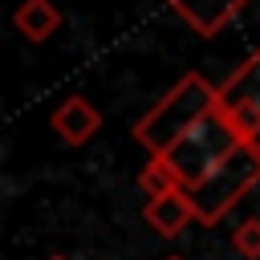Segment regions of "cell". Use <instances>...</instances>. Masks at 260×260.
<instances>
[{
	"label": "cell",
	"mask_w": 260,
	"mask_h": 260,
	"mask_svg": "<svg viewBox=\"0 0 260 260\" xmlns=\"http://www.w3.org/2000/svg\"><path fill=\"white\" fill-rule=\"evenodd\" d=\"M134 138L150 150V158H162L187 191L240 146L236 126L219 110V85H211L203 73H183L138 118Z\"/></svg>",
	"instance_id": "1"
},
{
	"label": "cell",
	"mask_w": 260,
	"mask_h": 260,
	"mask_svg": "<svg viewBox=\"0 0 260 260\" xmlns=\"http://www.w3.org/2000/svg\"><path fill=\"white\" fill-rule=\"evenodd\" d=\"M260 183V150L256 146H248V142H240L203 183H195L191 187V203H195V219L203 223V228H211V223H219L252 187Z\"/></svg>",
	"instance_id": "2"
},
{
	"label": "cell",
	"mask_w": 260,
	"mask_h": 260,
	"mask_svg": "<svg viewBox=\"0 0 260 260\" xmlns=\"http://www.w3.org/2000/svg\"><path fill=\"white\" fill-rule=\"evenodd\" d=\"M219 110L236 126L240 142L260 150V53H252L223 85H219Z\"/></svg>",
	"instance_id": "3"
},
{
	"label": "cell",
	"mask_w": 260,
	"mask_h": 260,
	"mask_svg": "<svg viewBox=\"0 0 260 260\" xmlns=\"http://www.w3.org/2000/svg\"><path fill=\"white\" fill-rule=\"evenodd\" d=\"M53 130H57V138L65 146H81V142H89L102 130V114H98V106L89 98L73 93V98H65L53 110Z\"/></svg>",
	"instance_id": "4"
},
{
	"label": "cell",
	"mask_w": 260,
	"mask_h": 260,
	"mask_svg": "<svg viewBox=\"0 0 260 260\" xmlns=\"http://www.w3.org/2000/svg\"><path fill=\"white\" fill-rule=\"evenodd\" d=\"M142 215H146V223H150L158 236H167V240H175V236H183V228L199 223V219H195V203H191V191H187V187L146 199V211H142Z\"/></svg>",
	"instance_id": "5"
},
{
	"label": "cell",
	"mask_w": 260,
	"mask_h": 260,
	"mask_svg": "<svg viewBox=\"0 0 260 260\" xmlns=\"http://www.w3.org/2000/svg\"><path fill=\"white\" fill-rule=\"evenodd\" d=\"M199 37H215L248 0H167Z\"/></svg>",
	"instance_id": "6"
},
{
	"label": "cell",
	"mask_w": 260,
	"mask_h": 260,
	"mask_svg": "<svg viewBox=\"0 0 260 260\" xmlns=\"http://www.w3.org/2000/svg\"><path fill=\"white\" fill-rule=\"evenodd\" d=\"M16 28L32 41V45H41V41H49L53 32H57V24H61V12H57V4L53 0H24L20 8H16Z\"/></svg>",
	"instance_id": "7"
},
{
	"label": "cell",
	"mask_w": 260,
	"mask_h": 260,
	"mask_svg": "<svg viewBox=\"0 0 260 260\" xmlns=\"http://www.w3.org/2000/svg\"><path fill=\"white\" fill-rule=\"evenodd\" d=\"M138 187H142V191H146V195L154 199V195L179 191L183 183H179V175H175V171H171V167H167L162 158H150V162H146V167L138 171Z\"/></svg>",
	"instance_id": "8"
},
{
	"label": "cell",
	"mask_w": 260,
	"mask_h": 260,
	"mask_svg": "<svg viewBox=\"0 0 260 260\" xmlns=\"http://www.w3.org/2000/svg\"><path fill=\"white\" fill-rule=\"evenodd\" d=\"M232 248H236L244 260H260V219H244V223L232 232Z\"/></svg>",
	"instance_id": "9"
},
{
	"label": "cell",
	"mask_w": 260,
	"mask_h": 260,
	"mask_svg": "<svg viewBox=\"0 0 260 260\" xmlns=\"http://www.w3.org/2000/svg\"><path fill=\"white\" fill-rule=\"evenodd\" d=\"M49 260H65V256H49Z\"/></svg>",
	"instance_id": "10"
},
{
	"label": "cell",
	"mask_w": 260,
	"mask_h": 260,
	"mask_svg": "<svg viewBox=\"0 0 260 260\" xmlns=\"http://www.w3.org/2000/svg\"><path fill=\"white\" fill-rule=\"evenodd\" d=\"M171 260H183V256H171Z\"/></svg>",
	"instance_id": "11"
}]
</instances>
